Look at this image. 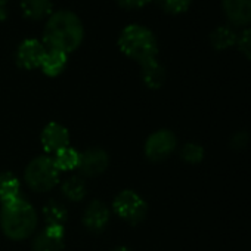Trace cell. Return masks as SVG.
I'll return each mask as SVG.
<instances>
[{"label": "cell", "mask_w": 251, "mask_h": 251, "mask_svg": "<svg viewBox=\"0 0 251 251\" xmlns=\"http://www.w3.org/2000/svg\"><path fill=\"white\" fill-rule=\"evenodd\" d=\"M84 37V30L80 18L70 11H59L48 20L43 31L46 49L70 53L75 50Z\"/></svg>", "instance_id": "6da1fadb"}, {"label": "cell", "mask_w": 251, "mask_h": 251, "mask_svg": "<svg viewBox=\"0 0 251 251\" xmlns=\"http://www.w3.org/2000/svg\"><path fill=\"white\" fill-rule=\"evenodd\" d=\"M0 225L8 238L21 241L34 232L37 226V213L28 201L17 198L3 204L0 211Z\"/></svg>", "instance_id": "7a4b0ae2"}, {"label": "cell", "mask_w": 251, "mask_h": 251, "mask_svg": "<svg viewBox=\"0 0 251 251\" xmlns=\"http://www.w3.org/2000/svg\"><path fill=\"white\" fill-rule=\"evenodd\" d=\"M120 50L141 65L157 59L158 55V43L154 33L139 24L127 25L120 34L118 39Z\"/></svg>", "instance_id": "3957f363"}, {"label": "cell", "mask_w": 251, "mask_h": 251, "mask_svg": "<svg viewBox=\"0 0 251 251\" xmlns=\"http://www.w3.org/2000/svg\"><path fill=\"white\" fill-rule=\"evenodd\" d=\"M27 185L37 192H45L52 189L59 180V170L55 166L53 158L42 155L34 158L25 169Z\"/></svg>", "instance_id": "277c9868"}, {"label": "cell", "mask_w": 251, "mask_h": 251, "mask_svg": "<svg viewBox=\"0 0 251 251\" xmlns=\"http://www.w3.org/2000/svg\"><path fill=\"white\" fill-rule=\"evenodd\" d=\"M112 208L115 214H118L123 220L136 225L142 222L147 216V202L144 198L132 189L121 191L112 202Z\"/></svg>", "instance_id": "5b68a950"}, {"label": "cell", "mask_w": 251, "mask_h": 251, "mask_svg": "<svg viewBox=\"0 0 251 251\" xmlns=\"http://www.w3.org/2000/svg\"><path fill=\"white\" fill-rule=\"evenodd\" d=\"M176 136L170 130H158L152 133L145 144V155L148 160L158 163L169 158L176 150Z\"/></svg>", "instance_id": "8992f818"}, {"label": "cell", "mask_w": 251, "mask_h": 251, "mask_svg": "<svg viewBox=\"0 0 251 251\" xmlns=\"http://www.w3.org/2000/svg\"><path fill=\"white\" fill-rule=\"evenodd\" d=\"M46 46L37 39H25L17 49V64L25 70H34L40 67Z\"/></svg>", "instance_id": "52a82bcc"}, {"label": "cell", "mask_w": 251, "mask_h": 251, "mask_svg": "<svg viewBox=\"0 0 251 251\" xmlns=\"http://www.w3.org/2000/svg\"><path fill=\"white\" fill-rule=\"evenodd\" d=\"M222 9L233 27L251 24V0H222Z\"/></svg>", "instance_id": "ba28073f"}, {"label": "cell", "mask_w": 251, "mask_h": 251, "mask_svg": "<svg viewBox=\"0 0 251 251\" xmlns=\"http://www.w3.org/2000/svg\"><path fill=\"white\" fill-rule=\"evenodd\" d=\"M108 163H109L108 154L103 150L90 148L80 154L77 169L84 176H96V175H100L102 172H105V169L108 167Z\"/></svg>", "instance_id": "9c48e42d"}, {"label": "cell", "mask_w": 251, "mask_h": 251, "mask_svg": "<svg viewBox=\"0 0 251 251\" xmlns=\"http://www.w3.org/2000/svg\"><path fill=\"white\" fill-rule=\"evenodd\" d=\"M64 226L59 225H48L33 242L34 251H61L64 248Z\"/></svg>", "instance_id": "30bf717a"}, {"label": "cell", "mask_w": 251, "mask_h": 251, "mask_svg": "<svg viewBox=\"0 0 251 251\" xmlns=\"http://www.w3.org/2000/svg\"><path fill=\"white\" fill-rule=\"evenodd\" d=\"M70 135L68 130L59 123H49L42 132V145L48 154H56L59 150L68 147Z\"/></svg>", "instance_id": "8fae6325"}, {"label": "cell", "mask_w": 251, "mask_h": 251, "mask_svg": "<svg viewBox=\"0 0 251 251\" xmlns=\"http://www.w3.org/2000/svg\"><path fill=\"white\" fill-rule=\"evenodd\" d=\"M109 220V210L102 201H92L84 211V226L93 232H100Z\"/></svg>", "instance_id": "7c38bea8"}, {"label": "cell", "mask_w": 251, "mask_h": 251, "mask_svg": "<svg viewBox=\"0 0 251 251\" xmlns=\"http://www.w3.org/2000/svg\"><path fill=\"white\" fill-rule=\"evenodd\" d=\"M68 62V55L59 50H52V49H46V53L43 56V61L40 64L42 71L49 75V77H56L59 75Z\"/></svg>", "instance_id": "4fadbf2b"}, {"label": "cell", "mask_w": 251, "mask_h": 251, "mask_svg": "<svg viewBox=\"0 0 251 251\" xmlns=\"http://www.w3.org/2000/svg\"><path fill=\"white\" fill-rule=\"evenodd\" d=\"M141 75L145 86L150 89H160L166 81V70L157 59L142 64Z\"/></svg>", "instance_id": "5bb4252c"}, {"label": "cell", "mask_w": 251, "mask_h": 251, "mask_svg": "<svg viewBox=\"0 0 251 251\" xmlns=\"http://www.w3.org/2000/svg\"><path fill=\"white\" fill-rule=\"evenodd\" d=\"M21 183L18 177L9 172L0 173V201L3 204L20 198Z\"/></svg>", "instance_id": "9a60e30c"}, {"label": "cell", "mask_w": 251, "mask_h": 251, "mask_svg": "<svg viewBox=\"0 0 251 251\" xmlns=\"http://www.w3.org/2000/svg\"><path fill=\"white\" fill-rule=\"evenodd\" d=\"M238 34L229 25H220L214 28L210 34V43L216 50H226L230 46L236 45Z\"/></svg>", "instance_id": "2e32d148"}, {"label": "cell", "mask_w": 251, "mask_h": 251, "mask_svg": "<svg viewBox=\"0 0 251 251\" xmlns=\"http://www.w3.org/2000/svg\"><path fill=\"white\" fill-rule=\"evenodd\" d=\"M21 8L27 18L42 20L52 11V0H21Z\"/></svg>", "instance_id": "e0dca14e"}, {"label": "cell", "mask_w": 251, "mask_h": 251, "mask_svg": "<svg viewBox=\"0 0 251 251\" xmlns=\"http://www.w3.org/2000/svg\"><path fill=\"white\" fill-rule=\"evenodd\" d=\"M78 160H80V154L70 148V147H65L62 150H59L56 154H55V166L58 167L59 172H68V170H73V169H77L78 167Z\"/></svg>", "instance_id": "ac0fdd59"}, {"label": "cell", "mask_w": 251, "mask_h": 251, "mask_svg": "<svg viewBox=\"0 0 251 251\" xmlns=\"http://www.w3.org/2000/svg\"><path fill=\"white\" fill-rule=\"evenodd\" d=\"M62 192L71 201H81L86 195V183L80 176H71L62 183Z\"/></svg>", "instance_id": "d6986e66"}, {"label": "cell", "mask_w": 251, "mask_h": 251, "mask_svg": "<svg viewBox=\"0 0 251 251\" xmlns=\"http://www.w3.org/2000/svg\"><path fill=\"white\" fill-rule=\"evenodd\" d=\"M43 214H45V220L48 225L64 226V222L67 220V208L55 200L49 201L43 207Z\"/></svg>", "instance_id": "ffe728a7"}, {"label": "cell", "mask_w": 251, "mask_h": 251, "mask_svg": "<svg viewBox=\"0 0 251 251\" xmlns=\"http://www.w3.org/2000/svg\"><path fill=\"white\" fill-rule=\"evenodd\" d=\"M182 158L189 164H198L204 158V148L198 144L189 142L182 148Z\"/></svg>", "instance_id": "44dd1931"}, {"label": "cell", "mask_w": 251, "mask_h": 251, "mask_svg": "<svg viewBox=\"0 0 251 251\" xmlns=\"http://www.w3.org/2000/svg\"><path fill=\"white\" fill-rule=\"evenodd\" d=\"M192 0H158L161 8L169 14H183L189 9Z\"/></svg>", "instance_id": "7402d4cb"}, {"label": "cell", "mask_w": 251, "mask_h": 251, "mask_svg": "<svg viewBox=\"0 0 251 251\" xmlns=\"http://www.w3.org/2000/svg\"><path fill=\"white\" fill-rule=\"evenodd\" d=\"M236 46L238 50L251 61V28H247L244 31H241L236 37Z\"/></svg>", "instance_id": "603a6c76"}, {"label": "cell", "mask_w": 251, "mask_h": 251, "mask_svg": "<svg viewBox=\"0 0 251 251\" xmlns=\"http://www.w3.org/2000/svg\"><path fill=\"white\" fill-rule=\"evenodd\" d=\"M248 141H250L248 133L244 132V130H241V132H236V133L230 138V147H232L233 150H244V148L247 147Z\"/></svg>", "instance_id": "cb8c5ba5"}, {"label": "cell", "mask_w": 251, "mask_h": 251, "mask_svg": "<svg viewBox=\"0 0 251 251\" xmlns=\"http://www.w3.org/2000/svg\"><path fill=\"white\" fill-rule=\"evenodd\" d=\"M117 2L124 9H139L148 5L150 2H152V0H117Z\"/></svg>", "instance_id": "d4e9b609"}, {"label": "cell", "mask_w": 251, "mask_h": 251, "mask_svg": "<svg viewBox=\"0 0 251 251\" xmlns=\"http://www.w3.org/2000/svg\"><path fill=\"white\" fill-rule=\"evenodd\" d=\"M8 18V11L6 5H0V21H5Z\"/></svg>", "instance_id": "484cf974"}, {"label": "cell", "mask_w": 251, "mask_h": 251, "mask_svg": "<svg viewBox=\"0 0 251 251\" xmlns=\"http://www.w3.org/2000/svg\"><path fill=\"white\" fill-rule=\"evenodd\" d=\"M112 251H130L129 248H126V247H117L115 250H112Z\"/></svg>", "instance_id": "4316f807"}, {"label": "cell", "mask_w": 251, "mask_h": 251, "mask_svg": "<svg viewBox=\"0 0 251 251\" xmlns=\"http://www.w3.org/2000/svg\"><path fill=\"white\" fill-rule=\"evenodd\" d=\"M9 0H0V5H6Z\"/></svg>", "instance_id": "83f0119b"}]
</instances>
